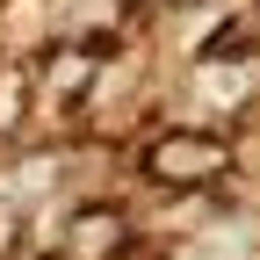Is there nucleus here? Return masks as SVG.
Listing matches in <instances>:
<instances>
[{"instance_id":"1","label":"nucleus","mask_w":260,"mask_h":260,"mask_svg":"<svg viewBox=\"0 0 260 260\" xmlns=\"http://www.w3.org/2000/svg\"><path fill=\"white\" fill-rule=\"evenodd\" d=\"M138 167L159 188H210V181L232 174V145H224L217 130H159L138 152Z\"/></svg>"},{"instance_id":"2","label":"nucleus","mask_w":260,"mask_h":260,"mask_svg":"<svg viewBox=\"0 0 260 260\" xmlns=\"http://www.w3.org/2000/svg\"><path fill=\"white\" fill-rule=\"evenodd\" d=\"M94 58H102V51H87V44L65 37L37 73H29V94H37V102H65V109L87 102V94H94Z\"/></svg>"},{"instance_id":"3","label":"nucleus","mask_w":260,"mask_h":260,"mask_svg":"<svg viewBox=\"0 0 260 260\" xmlns=\"http://www.w3.org/2000/svg\"><path fill=\"white\" fill-rule=\"evenodd\" d=\"M65 253L73 260H116V253H130V217L116 203H87L73 217V232H65Z\"/></svg>"},{"instance_id":"4","label":"nucleus","mask_w":260,"mask_h":260,"mask_svg":"<svg viewBox=\"0 0 260 260\" xmlns=\"http://www.w3.org/2000/svg\"><path fill=\"white\" fill-rule=\"evenodd\" d=\"M29 102H37V94H29V65H8V73H0V138H15V130H22Z\"/></svg>"},{"instance_id":"5","label":"nucleus","mask_w":260,"mask_h":260,"mask_svg":"<svg viewBox=\"0 0 260 260\" xmlns=\"http://www.w3.org/2000/svg\"><path fill=\"white\" fill-rule=\"evenodd\" d=\"M22 246V203H0V260H15Z\"/></svg>"}]
</instances>
